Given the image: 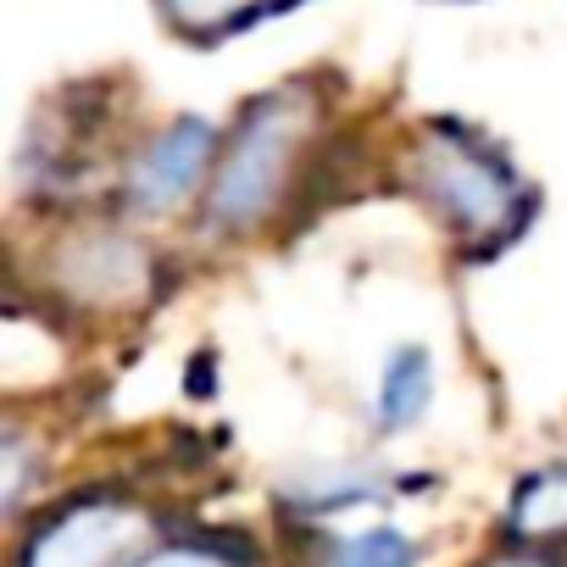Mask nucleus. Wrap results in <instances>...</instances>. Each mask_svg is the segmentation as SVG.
Listing matches in <instances>:
<instances>
[{"mask_svg":"<svg viewBox=\"0 0 567 567\" xmlns=\"http://www.w3.org/2000/svg\"><path fill=\"white\" fill-rule=\"evenodd\" d=\"M484 567H567V561L550 556L545 545H517V550H506V556H495V561H484Z\"/></svg>","mask_w":567,"mask_h":567,"instance_id":"ddd939ff","label":"nucleus"},{"mask_svg":"<svg viewBox=\"0 0 567 567\" xmlns=\"http://www.w3.org/2000/svg\"><path fill=\"white\" fill-rule=\"evenodd\" d=\"M134 567H256V556L234 534H162Z\"/></svg>","mask_w":567,"mask_h":567,"instance_id":"9b49d317","label":"nucleus"},{"mask_svg":"<svg viewBox=\"0 0 567 567\" xmlns=\"http://www.w3.org/2000/svg\"><path fill=\"white\" fill-rule=\"evenodd\" d=\"M34 451H40V440L23 429V423H7V434H0V489H7V512L18 517L23 512V501H29V484H34Z\"/></svg>","mask_w":567,"mask_h":567,"instance_id":"f8f14e48","label":"nucleus"},{"mask_svg":"<svg viewBox=\"0 0 567 567\" xmlns=\"http://www.w3.org/2000/svg\"><path fill=\"white\" fill-rule=\"evenodd\" d=\"M217 145H223V128L212 117H195V112L167 117L162 128L140 134L117 156L112 206L134 223H162V217L200 206L212 167H217Z\"/></svg>","mask_w":567,"mask_h":567,"instance_id":"39448f33","label":"nucleus"},{"mask_svg":"<svg viewBox=\"0 0 567 567\" xmlns=\"http://www.w3.org/2000/svg\"><path fill=\"white\" fill-rule=\"evenodd\" d=\"M401 184L423 200V212L467 261H495L512 239H523L539 206L506 145L456 117H429L406 134Z\"/></svg>","mask_w":567,"mask_h":567,"instance_id":"f03ea898","label":"nucleus"},{"mask_svg":"<svg viewBox=\"0 0 567 567\" xmlns=\"http://www.w3.org/2000/svg\"><path fill=\"white\" fill-rule=\"evenodd\" d=\"M506 534L517 545H561L567 539V451L528 467L506 506Z\"/></svg>","mask_w":567,"mask_h":567,"instance_id":"6e6552de","label":"nucleus"},{"mask_svg":"<svg viewBox=\"0 0 567 567\" xmlns=\"http://www.w3.org/2000/svg\"><path fill=\"white\" fill-rule=\"evenodd\" d=\"M156 512L112 484L51 501L18 539L12 567H134L156 545Z\"/></svg>","mask_w":567,"mask_h":567,"instance_id":"20e7f679","label":"nucleus"},{"mask_svg":"<svg viewBox=\"0 0 567 567\" xmlns=\"http://www.w3.org/2000/svg\"><path fill=\"white\" fill-rule=\"evenodd\" d=\"M290 7H301V0H156L162 23L184 45H200V51L206 45H223V40H239L256 23L290 12Z\"/></svg>","mask_w":567,"mask_h":567,"instance_id":"1a4fd4ad","label":"nucleus"},{"mask_svg":"<svg viewBox=\"0 0 567 567\" xmlns=\"http://www.w3.org/2000/svg\"><path fill=\"white\" fill-rule=\"evenodd\" d=\"M162 256L145 234V223L112 212V217H79L62 223L40 250V296L56 312L79 318H134L162 296Z\"/></svg>","mask_w":567,"mask_h":567,"instance_id":"7ed1b4c3","label":"nucleus"},{"mask_svg":"<svg viewBox=\"0 0 567 567\" xmlns=\"http://www.w3.org/2000/svg\"><path fill=\"white\" fill-rule=\"evenodd\" d=\"M318 567H423V539L401 523L368 517V523L323 534Z\"/></svg>","mask_w":567,"mask_h":567,"instance_id":"9d476101","label":"nucleus"},{"mask_svg":"<svg viewBox=\"0 0 567 567\" xmlns=\"http://www.w3.org/2000/svg\"><path fill=\"white\" fill-rule=\"evenodd\" d=\"M329 140V101L312 79L250 95L223 128L217 167L200 200L206 239H256L307 189L318 145Z\"/></svg>","mask_w":567,"mask_h":567,"instance_id":"f257e3e1","label":"nucleus"},{"mask_svg":"<svg viewBox=\"0 0 567 567\" xmlns=\"http://www.w3.org/2000/svg\"><path fill=\"white\" fill-rule=\"evenodd\" d=\"M434 384H440V373H434V351L429 346L406 340V346L384 351L379 379H373V395H368L373 434L395 440V434L417 429L429 417V406H434Z\"/></svg>","mask_w":567,"mask_h":567,"instance_id":"0eeeda50","label":"nucleus"},{"mask_svg":"<svg viewBox=\"0 0 567 567\" xmlns=\"http://www.w3.org/2000/svg\"><path fill=\"white\" fill-rule=\"evenodd\" d=\"M390 495H395V478L379 473L373 462H323V467L296 473L278 489L284 512L296 523H334V517H351V512H373Z\"/></svg>","mask_w":567,"mask_h":567,"instance_id":"423d86ee","label":"nucleus"}]
</instances>
